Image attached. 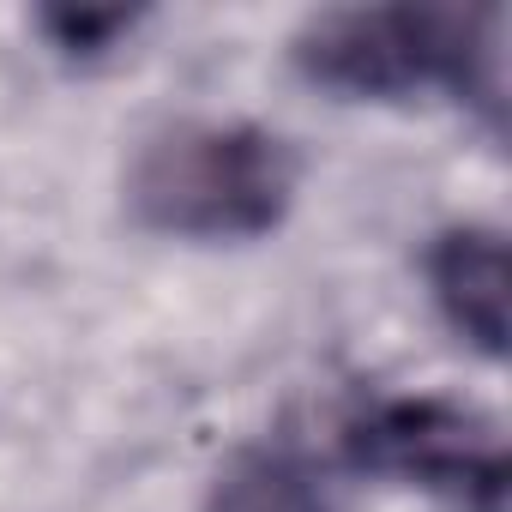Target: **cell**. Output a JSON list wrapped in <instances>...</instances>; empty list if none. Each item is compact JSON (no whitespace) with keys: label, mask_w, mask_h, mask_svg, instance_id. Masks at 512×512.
Returning <instances> with one entry per match:
<instances>
[{"label":"cell","mask_w":512,"mask_h":512,"mask_svg":"<svg viewBox=\"0 0 512 512\" xmlns=\"http://www.w3.org/2000/svg\"><path fill=\"white\" fill-rule=\"evenodd\" d=\"M199 512H332V506H326V488L314 482V470L302 458L253 446L217 476V488L205 494Z\"/></svg>","instance_id":"5"},{"label":"cell","mask_w":512,"mask_h":512,"mask_svg":"<svg viewBox=\"0 0 512 512\" xmlns=\"http://www.w3.org/2000/svg\"><path fill=\"white\" fill-rule=\"evenodd\" d=\"M296 67L344 97H410L446 85L500 121L506 109V13L404 0V7H332L302 25Z\"/></svg>","instance_id":"1"},{"label":"cell","mask_w":512,"mask_h":512,"mask_svg":"<svg viewBox=\"0 0 512 512\" xmlns=\"http://www.w3.org/2000/svg\"><path fill=\"white\" fill-rule=\"evenodd\" d=\"M296 199V151L247 121H181L139 145L127 211L181 241H253Z\"/></svg>","instance_id":"2"},{"label":"cell","mask_w":512,"mask_h":512,"mask_svg":"<svg viewBox=\"0 0 512 512\" xmlns=\"http://www.w3.org/2000/svg\"><path fill=\"white\" fill-rule=\"evenodd\" d=\"M434 302L458 338H470L488 362L506 356V241L500 229H446L428 253Z\"/></svg>","instance_id":"4"},{"label":"cell","mask_w":512,"mask_h":512,"mask_svg":"<svg viewBox=\"0 0 512 512\" xmlns=\"http://www.w3.org/2000/svg\"><path fill=\"white\" fill-rule=\"evenodd\" d=\"M350 458L362 470L452 494L464 512H506V452L476 410L440 398L380 404L350 428Z\"/></svg>","instance_id":"3"},{"label":"cell","mask_w":512,"mask_h":512,"mask_svg":"<svg viewBox=\"0 0 512 512\" xmlns=\"http://www.w3.org/2000/svg\"><path fill=\"white\" fill-rule=\"evenodd\" d=\"M43 25H49V31H61V43H67V49H91L103 31H127L133 19H127V13H49Z\"/></svg>","instance_id":"6"}]
</instances>
